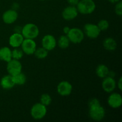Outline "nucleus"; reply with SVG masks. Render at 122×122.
Returning <instances> with one entry per match:
<instances>
[{
	"label": "nucleus",
	"mask_w": 122,
	"mask_h": 122,
	"mask_svg": "<svg viewBox=\"0 0 122 122\" xmlns=\"http://www.w3.org/2000/svg\"><path fill=\"white\" fill-rule=\"evenodd\" d=\"M78 13L86 15L92 13L95 11L96 5L93 0H81L76 5Z\"/></svg>",
	"instance_id": "f257e3e1"
},
{
	"label": "nucleus",
	"mask_w": 122,
	"mask_h": 122,
	"mask_svg": "<svg viewBox=\"0 0 122 122\" xmlns=\"http://www.w3.org/2000/svg\"><path fill=\"white\" fill-rule=\"evenodd\" d=\"M21 33L25 39H34L39 35V30L35 24L27 23L23 27Z\"/></svg>",
	"instance_id": "f03ea898"
},
{
	"label": "nucleus",
	"mask_w": 122,
	"mask_h": 122,
	"mask_svg": "<svg viewBox=\"0 0 122 122\" xmlns=\"http://www.w3.org/2000/svg\"><path fill=\"white\" fill-rule=\"evenodd\" d=\"M47 110L46 106L41 102L36 103L32 106L30 110V114L35 120H41L46 116Z\"/></svg>",
	"instance_id": "7ed1b4c3"
},
{
	"label": "nucleus",
	"mask_w": 122,
	"mask_h": 122,
	"mask_svg": "<svg viewBox=\"0 0 122 122\" xmlns=\"http://www.w3.org/2000/svg\"><path fill=\"white\" fill-rule=\"evenodd\" d=\"M89 114L90 117L95 121H101L104 118L106 110L101 104L89 107Z\"/></svg>",
	"instance_id": "20e7f679"
},
{
	"label": "nucleus",
	"mask_w": 122,
	"mask_h": 122,
	"mask_svg": "<svg viewBox=\"0 0 122 122\" xmlns=\"http://www.w3.org/2000/svg\"><path fill=\"white\" fill-rule=\"evenodd\" d=\"M66 35L69 38L70 42L73 44H79L84 39V33L83 31L76 27L70 29Z\"/></svg>",
	"instance_id": "39448f33"
},
{
	"label": "nucleus",
	"mask_w": 122,
	"mask_h": 122,
	"mask_svg": "<svg viewBox=\"0 0 122 122\" xmlns=\"http://www.w3.org/2000/svg\"><path fill=\"white\" fill-rule=\"evenodd\" d=\"M7 70L9 75L12 76L21 72L22 65L19 60L15 59H11L7 62Z\"/></svg>",
	"instance_id": "423d86ee"
},
{
	"label": "nucleus",
	"mask_w": 122,
	"mask_h": 122,
	"mask_svg": "<svg viewBox=\"0 0 122 122\" xmlns=\"http://www.w3.org/2000/svg\"><path fill=\"white\" fill-rule=\"evenodd\" d=\"M83 33L91 39H95L100 35L101 31L97 25L92 23H87L84 26Z\"/></svg>",
	"instance_id": "0eeeda50"
},
{
	"label": "nucleus",
	"mask_w": 122,
	"mask_h": 122,
	"mask_svg": "<svg viewBox=\"0 0 122 122\" xmlns=\"http://www.w3.org/2000/svg\"><path fill=\"white\" fill-rule=\"evenodd\" d=\"M21 46L22 51L27 55L33 54L36 49V44L32 39H24Z\"/></svg>",
	"instance_id": "6e6552de"
},
{
	"label": "nucleus",
	"mask_w": 122,
	"mask_h": 122,
	"mask_svg": "<svg viewBox=\"0 0 122 122\" xmlns=\"http://www.w3.org/2000/svg\"><path fill=\"white\" fill-rule=\"evenodd\" d=\"M57 45V41L54 36L51 35H46L43 37L42 39V47L48 51H52L56 48Z\"/></svg>",
	"instance_id": "1a4fd4ad"
},
{
	"label": "nucleus",
	"mask_w": 122,
	"mask_h": 122,
	"mask_svg": "<svg viewBox=\"0 0 122 122\" xmlns=\"http://www.w3.org/2000/svg\"><path fill=\"white\" fill-rule=\"evenodd\" d=\"M73 87L71 83L67 81H62L57 86V92L61 96L66 97L70 95L72 92Z\"/></svg>",
	"instance_id": "9d476101"
},
{
	"label": "nucleus",
	"mask_w": 122,
	"mask_h": 122,
	"mask_svg": "<svg viewBox=\"0 0 122 122\" xmlns=\"http://www.w3.org/2000/svg\"><path fill=\"white\" fill-rule=\"evenodd\" d=\"M78 14V11L75 6L69 5L63 10L62 16L66 20H71L75 19Z\"/></svg>",
	"instance_id": "9b49d317"
},
{
	"label": "nucleus",
	"mask_w": 122,
	"mask_h": 122,
	"mask_svg": "<svg viewBox=\"0 0 122 122\" xmlns=\"http://www.w3.org/2000/svg\"><path fill=\"white\" fill-rule=\"evenodd\" d=\"M108 104L113 108H118L122 104V97L118 93L114 92L111 94L108 98Z\"/></svg>",
	"instance_id": "f8f14e48"
},
{
	"label": "nucleus",
	"mask_w": 122,
	"mask_h": 122,
	"mask_svg": "<svg viewBox=\"0 0 122 122\" xmlns=\"http://www.w3.org/2000/svg\"><path fill=\"white\" fill-rule=\"evenodd\" d=\"M116 86L115 80L113 77L107 76L104 78L102 82V88L105 92L111 93L114 90Z\"/></svg>",
	"instance_id": "ddd939ff"
},
{
	"label": "nucleus",
	"mask_w": 122,
	"mask_h": 122,
	"mask_svg": "<svg viewBox=\"0 0 122 122\" xmlns=\"http://www.w3.org/2000/svg\"><path fill=\"white\" fill-rule=\"evenodd\" d=\"M18 14L14 10H8L5 11L2 15V20L4 22L8 25L13 23L17 20Z\"/></svg>",
	"instance_id": "4468645a"
},
{
	"label": "nucleus",
	"mask_w": 122,
	"mask_h": 122,
	"mask_svg": "<svg viewBox=\"0 0 122 122\" xmlns=\"http://www.w3.org/2000/svg\"><path fill=\"white\" fill-rule=\"evenodd\" d=\"M24 39L25 38L21 33L15 32L10 36L9 44L13 48H19L21 46Z\"/></svg>",
	"instance_id": "2eb2a0df"
},
{
	"label": "nucleus",
	"mask_w": 122,
	"mask_h": 122,
	"mask_svg": "<svg viewBox=\"0 0 122 122\" xmlns=\"http://www.w3.org/2000/svg\"><path fill=\"white\" fill-rule=\"evenodd\" d=\"M0 85L2 89L5 90L10 89L13 88L15 85L14 83L13 76L10 75L3 76L0 81Z\"/></svg>",
	"instance_id": "dca6fc26"
},
{
	"label": "nucleus",
	"mask_w": 122,
	"mask_h": 122,
	"mask_svg": "<svg viewBox=\"0 0 122 122\" xmlns=\"http://www.w3.org/2000/svg\"><path fill=\"white\" fill-rule=\"evenodd\" d=\"M11 59V50L7 46L1 48H0V60L7 63Z\"/></svg>",
	"instance_id": "f3484780"
},
{
	"label": "nucleus",
	"mask_w": 122,
	"mask_h": 122,
	"mask_svg": "<svg viewBox=\"0 0 122 122\" xmlns=\"http://www.w3.org/2000/svg\"><path fill=\"white\" fill-rule=\"evenodd\" d=\"M117 42L113 38H107L103 41V46L106 50L113 51L116 49Z\"/></svg>",
	"instance_id": "a211bd4d"
},
{
	"label": "nucleus",
	"mask_w": 122,
	"mask_h": 122,
	"mask_svg": "<svg viewBox=\"0 0 122 122\" xmlns=\"http://www.w3.org/2000/svg\"><path fill=\"white\" fill-rule=\"evenodd\" d=\"M109 69L105 64H100L96 69V74L100 78H105L108 76Z\"/></svg>",
	"instance_id": "6ab92c4d"
},
{
	"label": "nucleus",
	"mask_w": 122,
	"mask_h": 122,
	"mask_svg": "<svg viewBox=\"0 0 122 122\" xmlns=\"http://www.w3.org/2000/svg\"><path fill=\"white\" fill-rule=\"evenodd\" d=\"M13 80L15 85H23L25 84L26 82V77L24 73L20 72L17 75L13 76Z\"/></svg>",
	"instance_id": "aec40b11"
},
{
	"label": "nucleus",
	"mask_w": 122,
	"mask_h": 122,
	"mask_svg": "<svg viewBox=\"0 0 122 122\" xmlns=\"http://www.w3.org/2000/svg\"><path fill=\"white\" fill-rule=\"evenodd\" d=\"M70 40L66 35L61 36L58 41V45L60 48L62 49H66L69 47L70 45Z\"/></svg>",
	"instance_id": "412c9836"
},
{
	"label": "nucleus",
	"mask_w": 122,
	"mask_h": 122,
	"mask_svg": "<svg viewBox=\"0 0 122 122\" xmlns=\"http://www.w3.org/2000/svg\"><path fill=\"white\" fill-rule=\"evenodd\" d=\"M48 54V51L44 47L38 48L36 49L35 51L34 52V54L35 55L36 57H37L39 59H44L46 58Z\"/></svg>",
	"instance_id": "4be33fe9"
},
{
	"label": "nucleus",
	"mask_w": 122,
	"mask_h": 122,
	"mask_svg": "<svg viewBox=\"0 0 122 122\" xmlns=\"http://www.w3.org/2000/svg\"><path fill=\"white\" fill-rule=\"evenodd\" d=\"M23 51L21 49H19L18 48H14V50L11 51V57L12 59H15L19 60L21 59L23 56Z\"/></svg>",
	"instance_id": "5701e85b"
},
{
	"label": "nucleus",
	"mask_w": 122,
	"mask_h": 122,
	"mask_svg": "<svg viewBox=\"0 0 122 122\" xmlns=\"http://www.w3.org/2000/svg\"><path fill=\"white\" fill-rule=\"evenodd\" d=\"M40 101L41 103L43 105H44V106L46 107V106H49L51 103L52 98H51V97L49 94H44L41 97Z\"/></svg>",
	"instance_id": "b1692460"
},
{
	"label": "nucleus",
	"mask_w": 122,
	"mask_h": 122,
	"mask_svg": "<svg viewBox=\"0 0 122 122\" xmlns=\"http://www.w3.org/2000/svg\"><path fill=\"white\" fill-rule=\"evenodd\" d=\"M97 26L101 32L104 31L108 29V28L109 27V23L106 20H101L99 21Z\"/></svg>",
	"instance_id": "393cba45"
},
{
	"label": "nucleus",
	"mask_w": 122,
	"mask_h": 122,
	"mask_svg": "<svg viewBox=\"0 0 122 122\" xmlns=\"http://www.w3.org/2000/svg\"><path fill=\"white\" fill-rule=\"evenodd\" d=\"M115 13L117 15H122V2L119 1L117 2L115 7Z\"/></svg>",
	"instance_id": "a878e982"
},
{
	"label": "nucleus",
	"mask_w": 122,
	"mask_h": 122,
	"mask_svg": "<svg viewBox=\"0 0 122 122\" xmlns=\"http://www.w3.org/2000/svg\"><path fill=\"white\" fill-rule=\"evenodd\" d=\"M100 104V102L97 98H92L91 100H89V103H88V106H89V107H93V106H98V105Z\"/></svg>",
	"instance_id": "bb28decb"
},
{
	"label": "nucleus",
	"mask_w": 122,
	"mask_h": 122,
	"mask_svg": "<svg viewBox=\"0 0 122 122\" xmlns=\"http://www.w3.org/2000/svg\"><path fill=\"white\" fill-rule=\"evenodd\" d=\"M79 1V0H67L68 3L70 4V5L75 6V7L77 5Z\"/></svg>",
	"instance_id": "cd10ccee"
},
{
	"label": "nucleus",
	"mask_w": 122,
	"mask_h": 122,
	"mask_svg": "<svg viewBox=\"0 0 122 122\" xmlns=\"http://www.w3.org/2000/svg\"><path fill=\"white\" fill-rule=\"evenodd\" d=\"M70 28L69 27H68V26H66V27H64V28H63V32H64V33L65 35H67L68 33H69V30H70Z\"/></svg>",
	"instance_id": "c85d7f7f"
},
{
	"label": "nucleus",
	"mask_w": 122,
	"mask_h": 122,
	"mask_svg": "<svg viewBox=\"0 0 122 122\" xmlns=\"http://www.w3.org/2000/svg\"><path fill=\"white\" fill-rule=\"evenodd\" d=\"M118 84H117V86L118 88H119V89H120V91H122V77H120V79H119V81H118Z\"/></svg>",
	"instance_id": "c756f323"
},
{
	"label": "nucleus",
	"mask_w": 122,
	"mask_h": 122,
	"mask_svg": "<svg viewBox=\"0 0 122 122\" xmlns=\"http://www.w3.org/2000/svg\"><path fill=\"white\" fill-rule=\"evenodd\" d=\"M108 1L110 2H112V3H117V2H119L120 0H108Z\"/></svg>",
	"instance_id": "7c9ffc66"
},
{
	"label": "nucleus",
	"mask_w": 122,
	"mask_h": 122,
	"mask_svg": "<svg viewBox=\"0 0 122 122\" xmlns=\"http://www.w3.org/2000/svg\"><path fill=\"white\" fill-rule=\"evenodd\" d=\"M39 1H44V0H39Z\"/></svg>",
	"instance_id": "2f4dec72"
}]
</instances>
